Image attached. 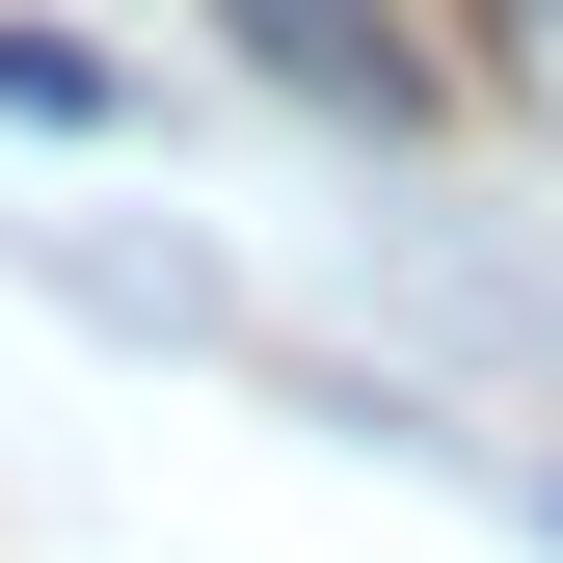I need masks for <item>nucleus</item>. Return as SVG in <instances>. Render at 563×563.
I'll list each match as a JSON object with an SVG mask.
<instances>
[{"label": "nucleus", "instance_id": "nucleus-3", "mask_svg": "<svg viewBox=\"0 0 563 563\" xmlns=\"http://www.w3.org/2000/svg\"><path fill=\"white\" fill-rule=\"evenodd\" d=\"M483 54H510V108H563V0H483Z\"/></svg>", "mask_w": 563, "mask_h": 563}, {"label": "nucleus", "instance_id": "nucleus-2", "mask_svg": "<svg viewBox=\"0 0 563 563\" xmlns=\"http://www.w3.org/2000/svg\"><path fill=\"white\" fill-rule=\"evenodd\" d=\"M54 268V296H108V322H216V268H188V242H27Z\"/></svg>", "mask_w": 563, "mask_h": 563}, {"label": "nucleus", "instance_id": "nucleus-1", "mask_svg": "<svg viewBox=\"0 0 563 563\" xmlns=\"http://www.w3.org/2000/svg\"><path fill=\"white\" fill-rule=\"evenodd\" d=\"M216 27H242V81H296L322 134H430V54H402L376 0H216Z\"/></svg>", "mask_w": 563, "mask_h": 563}, {"label": "nucleus", "instance_id": "nucleus-4", "mask_svg": "<svg viewBox=\"0 0 563 563\" xmlns=\"http://www.w3.org/2000/svg\"><path fill=\"white\" fill-rule=\"evenodd\" d=\"M510 510H537V537H563V456H537V483H510Z\"/></svg>", "mask_w": 563, "mask_h": 563}]
</instances>
